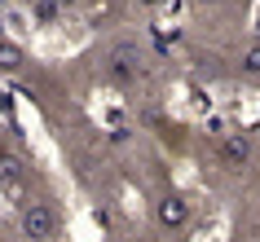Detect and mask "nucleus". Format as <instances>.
Segmentation results:
<instances>
[{
    "label": "nucleus",
    "mask_w": 260,
    "mask_h": 242,
    "mask_svg": "<svg viewBox=\"0 0 260 242\" xmlns=\"http://www.w3.org/2000/svg\"><path fill=\"white\" fill-rule=\"evenodd\" d=\"M22 181H27V167H22V159H14L9 150H0V185L9 189V194H22Z\"/></svg>",
    "instance_id": "5"
},
{
    "label": "nucleus",
    "mask_w": 260,
    "mask_h": 242,
    "mask_svg": "<svg viewBox=\"0 0 260 242\" xmlns=\"http://www.w3.org/2000/svg\"><path fill=\"white\" fill-rule=\"evenodd\" d=\"M0 71H22V49H14V44H0Z\"/></svg>",
    "instance_id": "7"
},
{
    "label": "nucleus",
    "mask_w": 260,
    "mask_h": 242,
    "mask_svg": "<svg viewBox=\"0 0 260 242\" xmlns=\"http://www.w3.org/2000/svg\"><path fill=\"white\" fill-rule=\"evenodd\" d=\"M18 229H22V238H31V242H53L57 238V212L49 202H27V207L18 212Z\"/></svg>",
    "instance_id": "1"
},
{
    "label": "nucleus",
    "mask_w": 260,
    "mask_h": 242,
    "mask_svg": "<svg viewBox=\"0 0 260 242\" xmlns=\"http://www.w3.org/2000/svg\"><path fill=\"white\" fill-rule=\"evenodd\" d=\"M154 216H159L164 229H185L190 225V202L181 198V194H164V198L154 202Z\"/></svg>",
    "instance_id": "4"
},
{
    "label": "nucleus",
    "mask_w": 260,
    "mask_h": 242,
    "mask_svg": "<svg viewBox=\"0 0 260 242\" xmlns=\"http://www.w3.org/2000/svg\"><path fill=\"white\" fill-rule=\"evenodd\" d=\"M216 159H220V167H230V172H243L247 163H251V136H243V132L220 136Z\"/></svg>",
    "instance_id": "3"
},
{
    "label": "nucleus",
    "mask_w": 260,
    "mask_h": 242,
    "mask_svg": "<svg viewBox=\"0 0 260 242\" xmlns=\"http://www.w3.org/2000/svg\"><path fill=\"white\" fill-rule=\"evenodd\" d=\"M141 71H146V62H141V49L137 44H115L106 57V75L115 84H137Z\"/></svg>",
    "instance_id": "2"
},
{
    "label": "nucleus",
    "mask_w": 260,
    "mask_h": 242,
    "mask_svg": "<svg viewBox=\"0 0 260 242\" xmlns=\"http://www.w3.org/2000/svg\"><path fill=\"white\" fill-rule=\"evenodd\" d=\"M194 5H225V0H194Z\"/></svg>",
    "instance_id": "9"
},
{
    "label": "nucleus",
    "mask_w": 260,
    "mask_h": 242,
    "mask_svg": "<svg viewBox=\"0 0 260 242\" xmlns=\"http://www.w3.org/2000/svg\"><path fill=\"white\" fill-rule=\"evenodd\" d=\"M238 75H243V80H260V40H251L243 53H238Z\"/></svg>",
    "instance_id": "6"
},
{
    "label": "nucleus",
    "mask_w": 260,
    "mask_h": 242,
    "mask_svg": "<svg viewBox=\"0 0 260 242\" xmlns=\"http://www.w3.org/2000/svg\"><path fill=\"white\" fill-rule=\"evenodd\" d=\"M141 9H159V5H164V0H137Z\"/></svg>",
    "instance_id": "8"
},
{
    "label": "nucleus",
    "mask_w": 260,
    "mask_h": 242,
    "mask_svg": "<svg viewBox=\"0 0 260 242\" xmlns=\"http://www.w3.org/2000/svg\"><path fill=\"white\" fill-rule=\"evenodd\" d=\"M62 5H75V0H62Z\"/></svg>",
    "instance_id": "10"
}]
</instances>
